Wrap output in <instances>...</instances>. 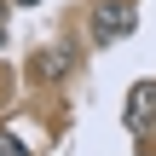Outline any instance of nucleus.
Wrapping results in <instances>:
<instances>
[{"label":"nucleus","mask_w":156,"mask_h":156,"mask_svg":"<svg viewBox=\"0 0 156 156\" xmlns=\"http://www.w3.org/2000/svg\"><path fill=\"white\" fill-rule=\"evenodd\" d=\"M139 29V6L133 0H93V41H122Z\"/></svg>","instance_id":"f257e3e1"},{"label":"nucleus","mask_w":156,"mask_h":156,"mask_svg":"<svg viewBox=\"0 0 156 156\" xmlns=\"http://www.w3.org/2000/svg\"><path fill=\"white\" fill-rule=\"evenodd\" d=\"M127 127L133 133H151L156 127V81H145V87L127 93Z\"/></svg>","instance_id":"f03ea898"},{"label":"nucleus","mask_w":156,"mask_h":156,"mask_svg":"<svg viewBox=\"0 0 156 156\" xmlns=\"http://www.w3.org/2000/svg\"><path fill=\"white\" fill-rule=\"evenodd\" d=\"M0 156H35V151H23V145H17V139H12V133L0 127Z\"/></svg>","instance_id":"7ed1b4c3"},{"label":"nucleus","mask_w":156,"mask_h":156,"mask_svg":"<svg viewBox=\"0 0 156 156\" xmlns=\"http://www.w3.org/2000/svg\"><path fill=\"white\" fill-rule=\"evenodd\" d=\"M0 41H6V12H0Z\"/></svg>","instance_id":"20e7f679"},{"label":"nucleus","mask_w":156,"mask_h":156,"mask_svg":"<svg viewBox=\"0 0 156 156\" xmlns=\"http://www.w3.org/2000/svg\"><path fill=\"white\" fill-rule=\"evenodd\" d=\"M17 6H41V0H17Z\"/></svg>","instance_id":"39448f33"}]
</instances>
